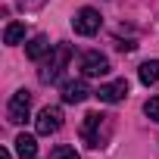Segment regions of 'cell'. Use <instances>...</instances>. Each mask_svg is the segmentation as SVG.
Returning a JSON list of instances; mask_svg holds the SVG:
<instances>
[{
	"mask_svg": "<svg viewBox=\"0 0 159 159\" xmlns=\"http://www.w3.org/2000/svg\"><path fill=\"white\" fill-rule=\"evenodd\" d=\"M69 59H72V47H69V44H53V50L47 53V59H44L41 69H38L41 84H53V81H59L62 72H66V66H69Z\"/></svg>",
	"mask_w": 159,
	"mask_h": 159,
	"instance_id": "6da1fadb",
	"label": "cell"
},
{
	"mask_svg": "<svg viewBox=\"0 0 159 159\" xmlns=\"http://www.w3.org/2000/svg\"><path fill=\"white\" fill-rule=\"evenodd\" d=\"M103 128H106V116L103 112H88L84 122H81V140L91 150L103 147Z\"/></svg>",
	"mask_w": 159,
	"mask_h": 159,
	"instance_id": "7a4b0ae2",
	"label": "cell"
},
{
	"mask_svg": "<svg viewBox=\"0 0 159 159\" xmlns=\"http://www.w3.org/2000/svg\"><path fill=\"white\" fill-rule=\"evenodd\" d=\"M28 112H31V91H16L13 97H10V103H7V119L13 122V125H22L25 119H28Z\"/></svg>",
	"mask_w": 159,
	"mask_h": 159,
	"instance_id": "3957f363",
	"label": "cell"
},
{
	"mask_svg": "<svg viewBox=\"0 0 159 159\" xmlns=\"http://www.w3.org/2000/svg\"><path fill=\"white\" fill-rule=\"evenodd\" d=\"M100 13L94 10V7H84V10H78L75 13V19H72V28H75V34H84V38H91V34H97L100 31Z\"/></svg>",
	"mask_w": 159,
	"mask_h": 159,
	"instance_id": "277c9868",
	"label": "cell"
},
{
	"mask_svg": "<svg viewBox=\"0 0 159 159\" xmlns=\"http://www.w3.org/2000/svg\"><path fill=\"white\" fill-rule=\"evenodd\" d=\"M59 128H62V109L59 106H44L38 112V119H34V131L47 137V134H53Z\"/></svg>",
	"mask_w": 159,
	"mask_h": 159,
	"instance_id": "5b68a950",
	"label": "cell"
},
{
	"mask_svg": "<svg viewBox=\"0 0 159 159\" xmlns=\"http://www.w3.org/2000/svg\"><path fill=\"white\" fill-rule=\"evenodd\" d=\"M106 72H109V59H106L103 53L88 50V53L81 56V75H84V78H103Z\"/></svg>",
	"mask_w": 159,
	"mask_h": 159,
	"instance_id": "8992f818",
	"label": "cell"
},
{
	"mask_svg": "<svg viewBox=\"0 0 159 159\" xmlns=\"http://www.w3.org/2000/svg\"><path fill=\"white\" fill-rule=\"evenodd\" d=\"M94 97H97L100 103H119V100L128 97V81L119 78V81H112V84H103V88L94 91Z\"/></svg>",
	"mask_w": 159,
	"mask_h": 159,
	"instance_id": "52a82bcc",
	"label": "cell"
},
{
	"mask_svg": "<svg viewBox=\"0 0 159 159\" xmlns=\"http://www.w3.org/2000/svg\"><path fill=\"white\" fill-rule=\"evenodd\" d=\"M88 97H91V88L84 78H75V81L62 84V103H84Z\"/></svg>",
	"mask_w": 159,
	"mask_h": 159,
	"instance_id": "ba28073f",
	"label": "cell"
},
{
	"mask_svg": "<svg viewBox=\"0 0 159 159\" xmlns=\"http://www.w3.org/2000/svg\"><path fill=\"white\" fill-rule=\"evenodd\" d=\"M53 47H50V38L47 34H38V38H31V44L25 47V56L28 59H41V56H47Z\"/></svg>",
	"mask_w": 159,
	"mask_h": 159,
	"instance_id": "9c48e42d",
	"label": "cell"
},
{
	"mask_svg": "<svg viewBox=\"0 0 159 159\" xmlns=\"http://www.w3.org/2000/svg\"><path fill=\"white\" fill-rule=\"evenodd\" d=\"M16 153H19V159H34L38 156V140L31 134H19L16 137Z\"/></svg>",
	"mask_w": 159,
	"mask_h": 159,
	"instance_id": "30bf717a",
	"label": "cell"
},
{
	"mask_svg": "<svg viewBox=\"0 0 159 159\" xmlns=\"http://www.w3.org/2000/svg\"><path fill=\"white\" fill-rule=\"evenodd\" d=\"M25 38V25L22 22H10L7 28H3V44H10V47H16L19 41Z\"/></svg>",
	"mask_w": 159,
	"mask_h": 159,
	"instance_id": "8fae6325",
	"label": "cell"
},
{
	"mask_svg": "<svg viewBox=\"0 0 159 159\" xmlns=\"http://www.w3.org/2000/svg\"><path fill=\"white\" fill-rule=\"evenodd\" d=\"M140 81L143 84H156L159 81V59H150L140 66Z\"/></svg>",
	"mask_w": 159,
	"mask_h": 159,
	"instance_id": "7c38bea8",
	"label": "cell"
},
{
	"mask_svg": "<svg viewBox=\"0 0 159 159\" xmlns=\"http://www.w3.org/2000/svg\"><path fill=\"white\" fill-rule=\"evenodd\" d=\"M50 159H81V156H78V150L69 147V143H56L50 150Z\"/></svg>",
	"mask_w": 159,
	"mask_h": 159,
	"instance_id": "4fadbf2b",
	"label": "cell"
},
{
	"mask_svg": "<svg viewBox=\"0 0 159 159\" xmlns=\"http://www.w3.org/2000/svg\"><path fill=\"white\" fill-rule=\"evenodd\" d=\"M143 112H147L153 122H159V97H150V100L143 103Z\"/></svg>",
	"mask_w": 159,
	"mask_h": 159,
	"instance_id": "5bb4252c",
	"label": "cell"
},
{
	"mask_svg": "<svg viewBox=\"0 0 159 159\" xmlns=\"http://www.w3.org/2000/svg\"><path fill=\"white\" fill-rule=\"evenodd\" d=\"M0 159H13V153H10L7 147H0Z\"/></svg>",
	"mask_w": 159,
	"mask_h": 159,
	"instance_id": "9a60e30c",
	"label": "cell"
}]
</instances>
